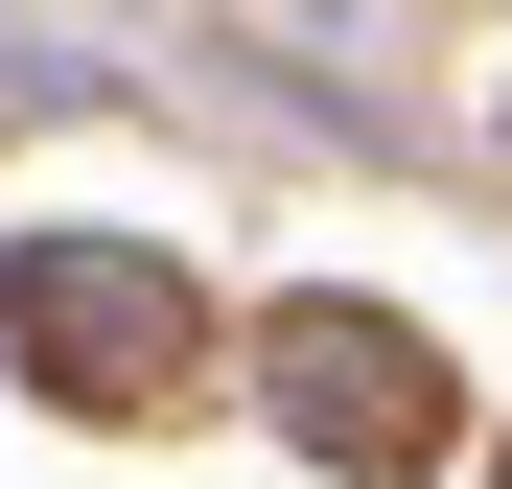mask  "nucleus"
<instances>
[{
    "label": "nucleus",
    "mask_w": 512,
    "mask_h": 489,
    "mask_svg": "<svg viewBox=\"0 0 512 489\" xmlns=\"http://www.w3.org/2000/svg\"><path fill=\"white\" fill-rule=\"evenodd\" d=\"M280 47H326V70H373V47H396V0H280Z\"/></svg>",
    "instance_id": "3"
},
{
    "label": "nucleus",
    "mask_w": 512,
    "mask_h": 489,
    "mask_svg": "<svg viewBox=\"0 0 512 489\" xmlns=\"http://www.w3.org/2000/svg\"><path fill=\"white\" fill-rule=\"evenodd\" d=\"M24 303H47V350H70V373H117V350H163V280H140V257H47Z\"/></svg>",
    "instance_id": "2"
},
{
    "label": "nucleus",
    "mask_w": 512,
    "mask_h": 489,
    "mask_svg": "<svg viewBox=\"0 0 512 489\" xmlns=\"http://www.w3.org/2000/svg\"><path fill=\"white\" fill-rule=\"evenodd\" d=\"M280 373L326 396V443H419V350H373V326H280Z\"/></svg>",
    "instance_id": "1"
}]
</instances>
